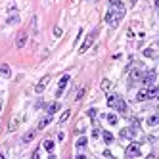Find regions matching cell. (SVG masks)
<instances>
[{"label":"cell","instance_id":"44dd1931","mask_svg":"<svg viewBox=\"0 0 159 159\" xmlns=\"http://www.w3.org/2000/svg\"><path fill=\"white\" fill-rule=\"evenodd\" d=\"M69 115H71V111H69V109H67V111H63V113H61V117H59V123H65V121L69 119Z\"/></svg>","mask_w":159,"mask_h":159},{"label":"cell","instance_id":"f546056e","mask_svg":"<svg viewBox=\"0 0 159 159\" xmlns=\"http://www.w3.org/2000/svg\"><path fill=\"white\" fill-rule=\"evenodd\" d=\"M54 35H56V36H61V29L56 27V29H54Z\"/></svg>","mask_w":159,"mask_h":159},{"label":"cell","instance_id":"d4e9b609","mask_svg":"<svg viewBox=\"0 0 159 159\" xmlns=\"http://www.w3.org/2000/svg\"><path fill=\"white\" fill-rule=\"evenodd\" d=\"M84 146H86V138H84V136L79 138V140H77V148H84Z\"/></svg>","mask_w":159,"mask_h":159},{"label":"cell","instance_id":"603a6c76","mask_svg":"<svg viewBox=\"0 0 159 159\" xmlns=\"http://www.w3.org/2000/svg\"><path fill=\"white\" fill-rule=\"evenodd\" d=\"M107 123H109V125H115V123H117V115L109 113V115H107Z\"/></svg>","mask_w":159,"mask_h":159},{"label":"cell","instance_id":"52a82bcc","mask_svg":"<svg viewBox=\"0 0 159 159\" xmlns=\"http://www.w3.org/2000/svg\"><path fill=\"white\" fill-rule=\"evenodd\" d=\"M35 136H36V130L25 132V134H23V138H21V144H29V142H33V140H35Z\"/></svg>","mask_w":159,"mask_h":159},{"label":"cell","instance_id":"8fae6325","mask_svg":"<svg viewBox=\"0 0 159 159\" xmlns=\"http://www.w3.org/2000/svg\"><path fill=\"white\" fill-rule=\"evenodd\" d=\"M136 100H138V102L148 100V88H142V90L138 92V94H136Z\"/></svg>","mask_w":159,"mask_h":159},{"label":"cell","instance_id":"7c38bea8","mask_svg":"<svg viewBox=\"0 0 159 159\" xmlns=\"http://www.w3.org/2000/svg\"><path fill=\"white\" fill-rule=\"evenodd\" d=\"M134 136V128H123L121 130V138H132Z\"/></svg>","mask_w":159,"mask_h":159},{"label":"cell","instance_id":"8992f818","mask_svg":"<svg viewBox=\"0 0 159 159\" xmlns=\"http://www.w3.org/2000/svg\"><path fill=\"white\" fill-rule=\"evenodd\" d=\"M27 44V33H19V36L15 38V48H23Z\"/></svg>","mask_w":159,"mask_h":159},{"label":"cell","instance_id":"2e32d148","mask_svg":"<svg viewBox=\"0 0 159 159\" xmlns=\"http://www.w3.org/2000/svg\"><path fill=\"white\" fill-rule=\"evenodd\" d=\"M102 136H104V142L105 144H111V142H113V134H111V132H102Z\"/></svg>","mask_w":159,"mask_h":159},{"label":"cell","instance_id":"6da1fadb","mask_svg":"<svg viewBox=\"0 0 159 159\" xmlns=\"http://www.w3.org/2000/svg\"><path fill=\"white\" fill-rule=\"evenodd\" d=\"M96 33H98V31H92L90 35H88L86 38H84V42H82V46H81V50H79L81 54H84V52H86L88 48L92 46V42H94V38H96Z\"/></svg>","mask_w":159,"mask_h":159},{"label":"cell","instance_id":"4316f807","mask_svg":"<svg viewBox=\"0 0 159 159\" xmlns=\"http://www.w3.org/2000/svg\"><path fill=\"white\" fill-rule=\"evenodd\" d=\"M17 21H19V15H12V17L8 19V23H10V25H12V23H17Z\"/></svg>","mask_w":159,"mask_h":159},{"label":"cell","instance_id":"4fadbf2b","mask_svg":"<svg viewBox=\"0 0 159 159\" xmlns=\"http://www.w3.org/2000/svg\"><path fill=\"white\" fill-rule=\"evenodd\" d=\"M115 109H119L121 113H127V104H125V102L119 98V102H117V105H115Z\"/></svg>","mask_w":159,"mask_h":159},{"label":"cell","instance_id":"7a4b0ae2","mask_svg":"<svg viewBox=\"0 0 159 159\" xmlns=\"http://www.w3.org/2000/svg\"><path fill=\"white\" fill-rule=\"evenodd\" d=\"M127 155H128V157H138V155H140V146H138L136 142L128 144V148H127Z\"/></svg>","mask_w":159,"mask_h":159},{"label":"cell","instance_id":"277c9868","mask_svg":"<svg viewBox=\"0 0 159 159\" xmlns=\"http://www.w3.org/2000/svg\"><path fill=\"white\" fill-rule=\"evenodd\" d=\"M50 123H52V115H48V113H46L44 117H42L40 121H38V127H36V130H42V128H46Z\"/></svg>","mask_w":159,"mask_h":159},{"label":"cell","instance_id":"7402d4cb","mask_svg":"<svg viewBox=\"0 0 159 159\" xmlns=\"http://www.w3.org/2000/svg\"><path fill=\"white\" fill-rule=\"evenodd\" d=\"M84 92H86V86H82V88H79V92H77V96H75V100H81L82 96H84Z\"/></svg>","mask_w":159,"mask_h":159},{"label":"cell","instance_id":"3957f363","mask_svg":"<svg viewBox=\"0 0 159 159\" xmlns=\"http://www.w3.org/2000/svg\"><path fill=\"white\" fill-rule=\"evenodd\" d=\"M48 82H50V75H46V77H42L40 79V82L35 86V92L36 94H40V92H44V88L48 86Z\"/></svg>","mask_w":159,"mask_h":159},{"label":"cell","instance_id":"9c48e42d","mask_svg":"<svg viewBox=\"0 0 159 159\" xmlns=\"http://www.w3.org/2000/svg\"><path fill=\"white\" fill-rule=\"evenodd\" d=\"M117 102H119V96L117 94H109L107 96V105H109V107H115Z\"/></svg>","mask_w":159,"mask_h":159},{"label":"cell","instance_id":"ba28073f","mask_svg":"<svg viewBox=\"0 0 159 159\" xmlns=\"http://www.w3.org/2000/svg\"><path fill=\"white\" fill-rule=\"evenodd\" d=\"M109 6L111 10H117V12H125V4L121 0H109Z\"/></svg>","mask_w":159,"mask_h":159},{"label":"cell","instance_id":"ac0fdd59","mask_svg":"<svg viewBox=\"0 0 159 159\" xmlns=\"http://www.w3.org/2000/svg\"><path fill=\"white\" fill-rule=\"evenodd\" d=\"M155 96H157V88L151 84V86L148 88V100H150V98H155Z\"/></svg>","mask_w":159,"mask_h":159},{"label":"cell","instance_id":"d6986e66","mask_svg":"<svg viewBox=\"0 0 159 159\" xmlns=\"http://www.w3.org/2000/svg\"><path fill=\"white\" fill-rule=\"evenodd\" d=\"M157 123H159V117H157V115H151V117H148V125H150V127H155Z\"/></svg>","mask_w":159,"mask_h":159},{"label":"cell","instance_id":"484cf974","mask_svg":"<svg viewBox=\"0 0 159 159\" xmlns=\"http://www.w3.org/2000/svg\"><path fill=\"white\" fill-rule=\"evenodd\" d=\"M19 125V119H14V121H12V125H10V130H15V127H17Z\"/></svg>","mask_w":159,"mask_h":159},{"label":"cell","instance_id":"9a60e30c","mask_svg":"<svg viewBox=\"0 0 159 159\" xmlns=\"http://www.w3.org/2000/svg\"><path fill=\"white\" fill-rule=\"evenodd\" d=\"M0 73H2L4 77H10V75H12V71H10V65L2 63V65H0Z\"/></svg>","mask_w":159,"mask_h":159},{"label":"cell","instance_id":"ffe728a7","mask_svg":"<svg viewBox=\"0 0 159 159\" xmlns=\"http://www.w3.org/2000/svg\"><path fill=\"white\" fill-rule=\"evenodd\" d=\"M109 88H111V81H109V79H104V81H102V90L107 92Z\"/></svg>","mask_w":159,"mask_h":159},{"label":"cell","instance_id":"1f68e13d","mask_svg":"<svg viewBox=\"0 0 159 159\" xmlns=\"http://www.w3.org/2000/svg\"><path fill=\"white\" fill-rule=\"evenodd\" d=\"M0 159H4V155H2V153H0Z\"/></svg>","mask_w":159,"mask_h":159},{"label":"cell","instance_id":"83f0119b","mask_svg":"<svg viewBox=\"0 0 159 159\" xmlns=\"http://www.w3.org/2000/svg\"><path fill=\"white\" fill-rule=\"evenodd\" d=\"M96 115H98V111H96V109H88V117H90V119H94Z\"/></svg>","mask_w":159,"mask_h":159},{"label":"cell","instance_id":"5b68a950","mask_svg":"<svg viewBox=\"0 0 159 159\" xmlns=\"http://www.w3.org/2000/svg\"><path fill=\"white\" fill-rule=\"evenodd\" d=\"M130 79H132L134 82H136V81H142V79H144V71H142L140 67L132 69V71H130Z\"/></svg>","mask_w":159,"mask_h":159},{"label":"cell","instance_id":"f1b7e54d","mask_svg":"<svg viewBox=\"0 0 159 159\" xmlns=\"http://www.w3.org/2000/svg\"><path fill=\"white\" fill-rule=\"evenodd\" d=\"M92 136H94V138L100 136V128H94V130H92Z\"/></svg>","mask_w":159,"mask_h":159},{"label":"cell","instance_id":"5bb4252c","mask_svg":"<svg viewBox=\"0 0 159 159\" xmlns=\"http://www.w3.org/2000/svg\"><path fill=\"white\" fill-rule=\"evenodd\" d=\"M58 109H59V104H58V102H56V104L48 105V109H46V113H48V115H54L56 111H58Z\"/></svg>","mask_w":159,"mask_h":159},{"label":"cell","instance_id":"4dcf8cb0","mask_svg":"<svg viewBox=\"0 0 159 159\" xmlns=\"http://www.w3.org/2000/svg\"><path fill=\"white\" fill-rule=\"evenodd\" d=\"M0 111H2V102H0Z\"/></svg>","mask_w":159,"mask_h":159},{"label":"cell","instance_id":"cb8c5ba5","mask_svg":"<svg viewBox=\"0 0 159 159\" xmlns=\"http://www.w3.org/2000/svg\"><path fill=\"white\" fill-rule=\"evenodd\" d=\"M144 56H146V58H155L153 48H148V50H144Z\"/></svg>","mask_w":159,"mask_h":159},{"label":"cell","instance_id":"30bf717a","mask_svg":"<svg viewBox=\"0 0 159 159\" xmlns=\"http://www.w3.org/2000/svg\"><path fill=\"white\" fill-rule=\"evenodd\" d=\"M67 82H69V75H63V77L59 79V84H58V90H63L65 86H67Z\"/></svg>","mask_w":159,"mask_h":159},{"label":"cell","instance_id":"e0dca14e","mask_svg":"<svg viewBox=\"0 0 159 159\" xmlns=\"http://www.w3.org/2000/svg\"><path fill=\"white\" fill-rule=\"evenodd\" d=\"M42 146H44V150H46V151H52V150H54V142H52V140H48V138H46V140L42 142Z\"/></svg>","mask_w":159,"mask_h":159}]
</instances>
